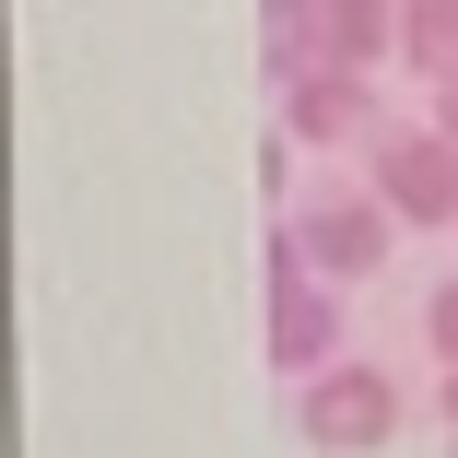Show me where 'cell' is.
Masks as SVG:
<instances>
[{"instance_id": "1", "label": "cell", "mask_w": 458, "mask_h": 458, "mask_svg": "<svg viewBox=\"0 0 458 458\" xmlns=\"http://www.w3.org/2000/svg\"><path fill=\"white\" fill-rule=\"evenodd\" d=\"M270 247H294L318 283H377L388 247H400V212L377 200V176H364V189H318V200H294Z\"/></svg>"}, {"instance_id": "2", "label": "cell", "mask_w": 458, "mask_h": 458, "mask_svg": "<svg viewBox=\"0 0 458 458\" xmlns=\"http://www.w3.org/2000/svg\"><path fill=\"white\" fill-rule=\"evenodd\" d=\"M294 435L329 446V458H377L400 435V377H377V364H318V377H294Z\"/></svg>"}, {"instance_id": "3", "label": "cell", "mask_w": 458, "mask_h": 458, "mask_svg": "<svg viewBox=\"0 0 458 458\" xmlns=\"http://www.w3.org/2000/svg\"><path fill=\"white\" fill-rule=\"evenodd\" d=\"M364 176H377V200L400 212V224H458V141L423 118V130H377L364 141Z\"/></svg>"}, {"instance_id": "4", "label": "cell", "mask_w": 458, "mask_h": 458, "mask_svg": "<svg viewBox=\"0 0 458 458\" xmlns=\"http://www.w3.org/2000/svg\"><path fill=\"white\" fill-rule=\"evenodd\" d=\"M270 364H283V377L341 364V283H318L294 247H270Z\"/></svg>"}, {"instance_id": "5", "label": "cell", "mask_w": 458, "mask_h": 458, "mask_svg": "<svg viewBox=\"0 0 458 458\" xmlns=\"http://www.w3.org/2000/svg\"><path fill=\"white\" fill-rule=\"evenodd\" d=\"M388 106H377V71H306L283 82V141L294 153H352V141H377Z\"/></svg>"}, {"instance_id": "6", "label": "cell", "mask_w": 458, "mask_h": 458, "mask_svg": "<svg viewBox=\"0 0 458 458\" xmlns=\"http://www.w3.org/2000/svg\"><path fill=\"white\" fill-rule=\"evenodd\" d=\"M400 59V0H318V71H377Z\"/></svg>"}, {"instance_id": "7", "label": "cell", "mask_w": 458, "mask_h": 458, "mask_svg": "<svg viewBox=\"0 0 458 458\" xmlns=\"http://www.w3.org/2000/svg\"><path fill=\"white\" fill-rule=\"evenodd\" d=\"M259 71L270 82H306L318 71V0H259Z\"/></svg>"}, {"instance_id": "8", "label": "cell", "mask_w": 458, "mask_h": 458, "mask_svg": "<svg viewBox=\"0 0 458 458\" xmlns=\"http://www.w3.org/2000/svg\"><path fill=\"white\" fill-rule=\"evenodd\" d=\"M400 71L458 82V0H400Z\"/></svg>"}, {"instance_id": "9", "label": "cell", "mask_w": 458, "mask_h": 458, "mask_svg": "<svg viewBox=\"0 0 458 458\" xmlns=\"http://www.w3.org/2000/svg\"><path fill=\"white\" fill-rule=\"evenodd\" d=\"M423 341H435V364H458V283H435V306H423Z\"/></svg>"}, {"instance_id": "10", "label": "cell", "mask_w": 458, "mask_h": 458, "mask_svg": "<svg viewBox=\"0 0 458 458\" xmlns=\"http://www.w3.org/2000/svg\"><path fill=\"white\" fill-rule=\"evenodd\" d=\"M435 130H446V141H458V82H435Z\"/></svg>"}, {"instance_id": "11", "label": "cell", "mask_w": 458, "mask_h": 458, "mask_svg": "<svg viewBox=\"0 0 458 458\" xmlns=\"http://www.w3.org/2000/svg\"><path fill=\"white\" fill-rule=\"evenodd\" d=\"M435 411H446V446H458V364H446V400H435Z\"/></svg>"}]
</instances>
